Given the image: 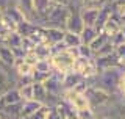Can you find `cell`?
Instances as JSON below:
<instances>
[{"instance_id":"cell-1","label":"cell","mask_w":125,"mask_h":119,"mask_svg":"<svg viewBox=\"0 0 125 119\" xmlns=\"http://www.w3.org/2000/svg\"><path fill=\"white\" fill-rule=\"evenodd\" d=\"M67 16H69V6L50 3L41 27H50V28H62L64 30Z\"/></svg>"},{"instance_id":"cell-2","label":"cell","mask_w":125,"mask_h":119,"mask_svg":"<svg viewBox=\"0 0 125 119\" xmlns=\"http://www.w3.org/2000/svg\"><path fill=\"white\" fill-rule=\"evenodd\" d=\"M72 72L78 74L83 80H89V78H94L99 75V69H97V64H95V60L94 58L77 57L75 61H73Z\"/></svg>"},{"instance_id":"cell-3","label":"cell","mask_w":125,"mask_h":119,"mask_svg":"<svg viewBox=\"0 0 125 119\" xmlns=\"http://www.w3.org/2000/svg\"><path fill=\"white\" fill-rule=\"evenodd\" d=\"M73 61H75V57L70 53L69 49L64 50V52L55 53L53 57L50 58V63H52V71H56V72H61V74L72 72Z\"/></svg>"},{"instance_id":"cell-4","label":"cell","mask_w":125,"mask_h":119,"mask_svg":"<svg viewBox=\"0 0 125 119\" xmlns=\"http://www.w3.org/2000/svg\"><path fill=\"white\" fill-rule=\"evenodd\" d=\"M80 10H81L80 5H69V16L64 25V31H69V33H73V35L81 33V30L84 28V24L81 21Z\"/></svg>"},{"instance_id":"cell-5","label":"cell","mask_w":125,"mask_h":119,"mask_svg":"<svg viewBox=\"0 0 125 119\" xmlns=\"http://www.w3.org/2000/svg\"><path fill=\"white\" fill-rule=\"evenodd\" d=\"M86 99L89 100V105H91V108L94 110L95 107H103L111 102V96H109L108 93H105L103 89L100 88H92V86L88 85V89H86L84 93Z\"/></svg>"},{"instance_id":"cell-6","label":"cell","mask_w":125,"mask_h":119,"mask_svg":"<svg viewBox=\"0 0 125 119\" xmlns=\"http://www.w3.org/2000/svg\"><path fill=\"white\" fill-rule=\"evenodd\" d=\"M16 6H17L19 11L23 14L25 21H30V22H33V24L38 25V17H36V13H34L31 0H16Z\"/></svg>"},{"instance_id":"cell-7","label":"cell","mask_w":125,"mask_h":119,"mask_svg":"<svg viewBox=\"0 0 125 119\" xmlns=\"http://www.w3.org/2000/svg\"><path fill=\"white\" fill-rule=\"evenodd\" d=\"M53 110L60 114L61 119H78V114L77 111L70 107L67 102L64 100V99H61V100H58V104L53 107Z\"/></svg>"},{"instance_id":"cell-8","label":"cell","mask_w":125,"mask_h":119,"mask_svg":"<svg viewBox=\"0 0 125 119\" xmlns=\"http://www.w3.org/2000/svg\"><path fill=\"white\" fill-rule=\"evenodd\" d=\"M99 10H97V8H84V6H81L80 16H81V21H83L84 27H95L97 17H99Z\"/></svg>"},{"instance_id":"cell-9","label":"cell","mask_w":125,"mask_h":119,"mask_svg":"<svg viewBox=\"0 0 125 119\" xmlns=\"http://www.w3.org/2000/svg\"><path fill=\"white\" fill-rule=\"evenodd\" d=\"M14 63H16V58H14V53L10 47L0 44V64L6 69H13L14 67Z\"/></svg>"},{"instance_id":"cell-10","label":"cell","mask_w":125,"mask_h":119,"mask_svg":"<svg viewBox=\"0 0 125 119\" xmlns=\"http://www.w3.org/2000/svg\"><path fill=\"white\" fill-rule=\"evenodd\" d=\"M111 13H113V5H111V3H106V5H103L99 10V17H97L95 27H94L97 31H102L103 25L108 22V19L111 17Z\"/></svg>"},{"instance_id":"cell-11","label":"cell","mask_w":125,"mask_h":119,"mask_svg":"<svg viewBox=\"0 0 125 119\" xmlns=\"http://www.w3.org/2000/svg\"><path fill=\"white\" fill-rule=\"evenodd\" d=\"M44 85V88L47 91V94H50V96H55V97H62V94H64V89H62V83L55 80L53 77H50L49 80L45 83H42Z\"/></svg>"},{"instance_id":"cell-12","label":"cell","mask_w":125,"mask_h":119,"mask_svg":"<svg viewBox=\"0 0 125 119\" xmlns=\"http://www.w3.org/2000/svg\"><path fill=\"white\" fill-rule=\"evenodd\" d=\"M33 3V8H34V13H36V17H38V25H42V21L45 17V13L50 6V0H31Z\"/></svg>"},{"instance_id":"cell-13","label":"cell","mask_w":125,"mask_h":119,"mask_svg":"<svg viewBox=\"0 0 125 119\" xmlns=\"http://www.w3.org/2000/svg\"><path fill=\"white\" fill-rule=\"evenodd\" d=\"M13 71L16 72V78H23V77H31L34 67L31 64H28V63H25L23 60H19V61L14 63Z\"/></svg>"},{"instance_id":"cell-14","label":"cell","mask_w":125,"mask_h":119,"mask_svg":"<svg viewBox=\"0 0 125 119\" xmlns=\"http://www.w3.org/2000/svg\"><path fill=\"white\" fill-rule=\"evenodd\" d=\"M44 31H45L47 44H50V46L61 42L62 38H64V30L62 28H50V27H44Z\"/></svg>"},{"instance_id":"cell-15","label":"cell","mask_w":125,"mask_h":119,"mask_svg":"<svg viewBox=\"0 0 125 119\" xmlns=\"http://www.w3.org/2000/svg\"><path fill=\"white\" fill-rule=\"evenodd\" d=\"M95 60V64H97V69H99V72H102V71L105 69H109V67H116L119 66L117 64V58L116 55H108V57H100V58H94Z\"/></svg>"},{"instance_id":"cell-16","label":"cell","mask_w":125,"mask_h":119,"mask_svg":"<svg viewBox=\"0 0 125 119\" xmlns=\"http://www.w3.org/2000/svg\"><path fill=\"white\" fill-rule=\"evenodd\" d=\"M81 82H83V78H81L78 74L69 72V74L64 75V80H62V89H64V91H72L78 83H81Z\"/></svg>"},{"instance_id":"cell-17","label":"cell","mask_w":125,"mask_h":119,"mask_svg":"<svg viewBox=\"0 0 125 119\" xmlns=\"http://www.w3.org/2000/svg\"><path fill=\"white\" fill-rule=\"evenodd\" d=\"M42 107V104H39L36 100H27V102H22V111H21V119H25L31 116L33 113H36L39 108Z\"/></svg>"},{"instance_id":"cell-18","label":"cell","mask_w":125,"mask_h":119,"mask_svg":"<svg viewBox=\"0 0 125 119\" xmlns=\"http://www.w3.org/2000/svg\"><path fill=\"white\" fill-rule=\"evenodd\" d=\"M34 55L38 57V60H50L53 57V52H52V46L44 42V44H38L36 47L33 49Z\"/></svg>"},{"instance_id":"cell-19","label":"cell","mask_w":125,"mask_h":119,"mask_svg":"<svg viewBox=\"0 0 125 119\" xmlns=\"http://www.w3.org/2000/svg\"><path fill=\"white\" fill-rule=\"evenodd\" d=\"M2 99H3V102H5V107H6V105H13V104H21V102H22L21 96H19L17 88H10V89H6L5 93L2 94Z\"/></svg>"},{"instance_id":"cell-20","label":"cell","mask_w":125,"mask_h":119,"mask_svg":"<svg viewBox=\"0 0 125 119\" xmlns=\"http://www.w3.org/2000/svg\"><path fill=\"white\" fill-rule=\"evenodd\" d=\"M99 35V31H97L94 27H84L83 30H81L80 33V39H81V44L84 46H89L91 42L95 39V36Z\"/></svg>"},{"instance_id":"cell-21","label":"cell","mask_w":125,"mask_h":119,"mask_svg":"<svg viewBox=\"0 0 125 119\" xmlns=\"http://www.w3.org/2000/svg\"><path fill=\"white\" fill-rule=\"evenodd\" d=\"M36 27H38L36 24H33V22H30V21H23L21 24H17V28H16V31H17L22 38H28L30 35L36 30Z\"/></svg>"},{"instance_id":"cell-22","label":"cell","mask_w":125,"mask_h":119,"mask_svg":"<svg viewBox=\"0 0 125 119\" xmlns=\"http://www.w3.org/2000/svg\"><path fill=\"white\" fill-rule=\"evenodd\" d=\"M33 100L39 102V104L45 105L47 100V91L42 83H33Z\"/></svg>"},{"instance_id":"cell-23","label":"cell","mask_w":125,"mask_h":119,"mask_svg":"<svg viewBox=\"0 0 125 119\" xmlns=\"http://www.w3.org/2000/svg\"><path fill=\"white\" fill-rule=\"evenodd\" d=\"M3 14H5V16H8V17H10L11 21H13V22L16 24V25L25 21V17H23V14L21 13V11H19V8L16 6V3H14V5H11L10 8H6V10L3 11Z\"/></svg>"},{"instance_id":"cell-24","label":"cell","mask_w":125,"mask_h":119,"mask_svg":"<svg viewBox=\"0 0 125 119\" xmlns=\"http://www.w3.org/2000/svg\"><path fill=\"white\" fill-rule=\"evenodd\" d=\"M120 27H122V25H120V24L117 22V21H114V19L109 17V19H108V22L103 25L102 31H103V33L106 35L108 38H111V36H114L116 33H119V31H120Z\"/></svg>"},{"instance_id":"cell-25","label":"cell","mask_w":125,"mask_h":119,"mask_svg":"<svg viewBox=\"0 0 125 119\" xmlns=\"http://www.w3.org/2000/svg\"><path fill=\"white\" fill-rule=\"evenodd\" d=\"M62 42L66 44V47H67V49H77L78 46H81L80 35H73V33H69V31H64Z\"/></svg>"},{"instance_id":"cell-26","label":"cell","mask_w":125,"mask_h":119,"mask_svg":"<svg viewBox=\"0 0 125 119\" xmlns=\"http://www.w3.org/2000/svg\"><path fill=\"white\" fill-rule=\"evenodd\" d=\"M3 46L10 47V49H17V47H22V36L17 33V31H13V33L8 35V38L5 39Z\"/></svg>"},{"instance_id":"cell-27","label":"cell","mask_w":125,"mask_h":119,"mask_svg":"<svg viewBox=\"0 0 125 119\" xmlns=\"http://www.w3.org/2000/svg\"><path fill=\"white\" fill-rule=\"evenodd\" d=\"M108 41H109V38L106 36V35H105L103 31H99V35L95 36V39H94V41L91 42V44H89V49H91L92 52L95 53L97 50H99L102 46H105V44H106Z\"/></svg>"},{"instance_id":"cell-28","label":"cell","mask_w":125,"mask_h":119,"mask_svg":"<svg viewBox=\"0 0 125 119\" xmlns=\"http://www.w3.org/2000/svg\"><path fill=\"white\" fill-rule=\"evenodd\" d=\"M17 91H19V96H21L22 102L33 100V83H30V85H23V86H19Z\"/></svg>"},{"instance_id":"cell-29","label":"cell","mask_w":125,"mask_h":119,"mask_svg":"<svg viewBox=\"0 0 125 119\" xmlns=\"http://www.w3.org/2000/svg\"><path fill=\"white\" fill-rule=\"evenodd\" d=\"M33 67H34V71H38V72H44V74L52 72V63H50V60H38L36 64Z\"/></svg>"},{"instance_id":"cell-30","label":"cell","mask_w":125,"mask_h":119,"mask_svg":"<svg viewBox=\"0 0 125 119\" xmlns=\"http://www.w3.org/2000/svg\"><path fill=\"white\" fill-rule=\"evenodd\" d=\"M114 53V47H113L111 42H106L105 46H102L95 53H94V58H100V57H108V55H113Z\"/></svg>"},{"instance_id":"cell-31","label":"cell","mask_w":125,"mask_h":119,"mask_svg":"<svg viewBox=\"0 0 125 119\" xmlns=\"http://www.w3.org/2000/svg\"><path fill=\"white\" fill-rule=\"evenodd\" d=\"M106 3H109L108 0H81V5L84 8H97V10Z\"/></svg>"},{"instance_id":"cell-32","label":"cell","mask_w":125,"mask_h":119,"mask_svg":"<svg viewBox=\"0 0 125 119\" xmlns=\"http://www.w3.org/2000/svg\"><path fill=\"white\" fill-rule=\"evenodd\" d=\"M49 111H50V107H47V105H42V107L38 110L36 113H33L31 116L25 118V119H45V118H47V114H49Z\"/></svg>"},{"instance_id":"cell-33","label":"cell","mask_w":125,"mask_h":119,"mask_svg":"<svg viewBox=\"0 0 125 119\" xmlns=\"http://www.w3.org/2000/svg\"><path fill=\"white\" fill-rule=\"evenodd\" d=\"M77 55L81 58H94V52L89 49V46H84V44L77 47Z\"/></svg>"},{"instance_id":"cell-34","label":"cell","mask_w":125,"mask_h":119,"mask_svg":"<svg viewBox=\"0 0 125 119\" xmlns=\"http://www.w3.org/2000/svg\"><path fill=\"white\" fill-rule=\"evenodd\" d=\"M49 78H50V74L38 72V71H33V74H31V82L33 83H45Z\"/></svg>"},{"instance_id":"cell-35","label":"cell","mask_w":125,"mask_h":119,"mask_svg":"<svg viewBox=\"0 0 125 119\" xmlns=\"http://www.w3.org/2000/svg\"><path fill=\"white\" fill-rule=\"evenodd\" d=\"M114 55L117 58V64H119V66L125 64V44L116 47V49H114Z\"/></svg>"},{"instance_id":"cell-36","label":"cell","mask_w":125,"mask_h":119,"mask_svg":"<svg viewBox=\"0 0 125 119\" xmlns=\"http://www.w3.org/2000/svg\"><path fill=\"white\" fill-rule=\"evenodd\" d=\"M109 42L113 44V47H119V46H122V44H125V36L122 35V31H119V33H116L114 36H111L109 38Z\"/></svg>"},{"instance_id":"cell-37","label":"cell","mask_w":125,"mask_h":119,"mask_svg":"<svg viewBox=\"0 0 125 119\" xmlns=\"http://www.w3.org/2000/svg\"><path fill=\"white\" fill-rule=\"evenodd\" d=\"M23 61L28 63V64H31V66H34V64H36V61H38V57L34 55L33 50H30V52L25 53V57H23Z\"/></svg>"},{"instance_id":"cell-38","label":"cell","mask_w":125,"mask_h":119,"mask_svg":"<svg viewBox=\"0 0 125 119\" xmlns=\"http://www.w3.org/2000/svg\"><path fill=\"white\" fill-rule=\"evenodd\" d=\"M117 93L122 96V99L125 100V74L122 75V78H120V83H119V88H117Z\"/></svg>"},{"instance_id":"cell-39","label":"cell","mask_w":125,"mask_h":119,"mask_svg":"<svg viewBox=\"0 0 125 119\" xmlns=\"http://www.w3.org/2000/svg\"><path fill=\"white\" fill-rule=\"evenodd\" d=\"M14 3H16V0H0V10L5 11L6 8H10L11 5H14Z\"/></svg>"},{"instance_id":"cell-40","label":"cell","mask_w":125,"mask_h":119,"mask_svg":"<svg viewBox=\"0 0 125 119\" xmlns=\"http://www.w3.org/2000/svg\"><path fill=\"white\" fill-rule=\"evenodd\" d=\"M45 119H61V118H60V114L55 111L53 108H50V111H49V114H47Z\"/></svg>"},{"instance_id":"cell-41","label":"cell","mask_w":125,"mask_h":119,"mask_svg":"<svg viewBox=\"0 0 125 119\" xmlns=\"http://www.w3.org/2000/svg\"><path fill=\"white\" fill-rule=\"evenodd\" d=\"M52 3H56V5H62V6H69V0H50Z\"/></svg>"},{"instance_id":"cell-42","label":"cell","mask_w":125,"mask_h":119,"mask_svg":"<svg viewBox=\"0 0 125 119\" xmlns=\"http://www.w3.org/2000/svg\"><path fill=\"white\" fill-rule=\"evenodd\" d=\"M69 5H80V6H83V5H81V0H69Z\"/></svg>"},{"instance_id":"cell-43","label":"cell","mask_w":125,"mask_h":119,"mask_svg":"<svg viewBox=\"0 0 125 119\" xmlns=\"http://www.w3.org/2000/svg\"><path fill=\"white\" fill-rule=\"evenodd\" d=\"M2 16H3V11L0 10V21H2Z\"/></svg>"}]
</instances>
